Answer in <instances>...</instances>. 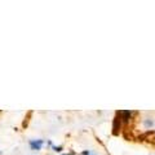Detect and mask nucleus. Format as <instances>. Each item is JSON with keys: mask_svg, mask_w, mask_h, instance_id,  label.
Wrapping results in <instances>:
<instances>
[{"mask_svg": "<svg viewBox=\"0 0 155 155\" xmlns=\"http://www.w3.org/2000/svg\"><path fill=\"white\" fill-rule=\"evenodd\" d=\"M83 155H91L89 151H83Z\"/></svg>", "mask_w": 155, "mask_h": 155, "instance_id": "7ed1b4c3", "label": "nucleus"}, {"mask_svg": "<svg viewBox=\"0 0 155 155\" xmlns=\"http://www.w3.org/2000/svg\"><path fill=\"white\" fill-rule=\"evenodd\" d=\"M49 145L53 147V150H54V151H61V150H62V147H61V146H53L52 142H49Z\"/></svg>", "mask_w": 155, "mask_h": 155, "instance_id": "f03ea898", "label": "nucleus"}, {"mask_svg": "<svg viewBox=\"0 0 155 155\" xmlns=\"http://www.w3.org/2000/svg\"><path fill=\"white\" fill-rule=\"evenodd\" d=\"M64 155H72V154H64Z\"/></svg>", "mask_w": 155, "mask_h": 155, "instance_id": "20e7f679", "label": "nucleus"}, {"mask_svg": "<svg viewBox=\"0 0 155 155\" xmlns=\"http://www.w3.org/2000/svg\"><path fill=\"white\" fill-rule=\"evenodd\" d=\"M43 145H44V141H43V140H31L30 141V147L32 150H40Z\"/></svg>", "mask_w": 155, "mask_h": 155, "instance_id": "f257e3e1", "label": "nucleus"}]
</instances>
